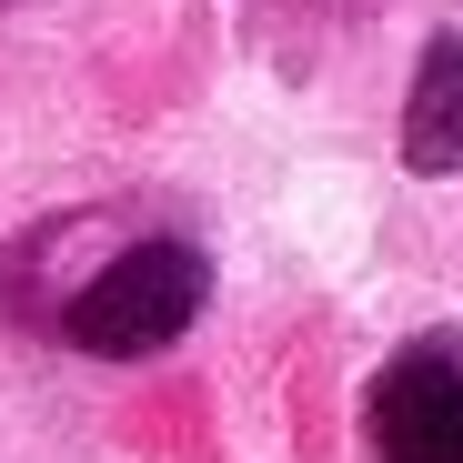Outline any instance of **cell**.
Returning a JSON list of instances; mask_svg holds the SVG:
<instances>
[{
	"instance_id": "obj_1",
	"label": "cell",
	"mask_w": 463,
	"mask_h": 463,
	"mask_svg": "<svg viewBox=\"0 0 463 463\" xmlns=\"http://www.w3.org/2000/svg\"><path fill=\"white\" fill-rule=\"evenodd\" d=\"M202 292H212V272H202L192 242H131V252H111L81 292H71V343L101 353V363L162 353L202 313Z\"/></svg>"
},
{
	"instance_id": "obj_2",
	"label": "cell",
	"mask_w": 463,
	"mask_h": 463,
	"mask_svg": "<svg viewBox=\"0 0 463 463\" xmlns=\"http://www.w3.org/2000/svg\"><path fill=\"white\" fill-rule=\"evenodd\" d=\"M363 433L383 463H463V333H423L383 363Z\"/></svg>"
},
{
	"instance_id": "obj_3",
	"label": "cell",
	"mask_w": 463,
	"mask_h": 463,
	"mask_svg": "<svg viewBox=\"0 0 463 463\" xmlns=\"http://www.w3.org/2000/svg\"><path fill=\"white\" fill-rule=\"evenodd\" d=\"M403 162L413 172H453L463 162V41L453 31L423 51V81H413V111H403Z\"/></svg>"
}]
</instances>
